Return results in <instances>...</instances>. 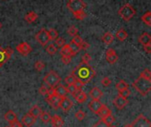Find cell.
<instances>
[{"mask_svg":"<svg viewBox=\"0 0 151 127\" xmlns=\"http://www.w3.org/2000/svg\"><path fill=\"white\" fill-rule=\"evenodd\" d=\"M39 118L42 120V122H43L45 124L50 122V119H51V116L47 111H42V113H41V115H40Z\"/></svg>","mask_w":151,"mask_h":127,"instance_id":"obj_29","label":"cell"},{"mask_svg":"<svg viewBox=\"0 0 151 127\" xmlns=\"http://www.w3.org/2000/svg\"><path fill=\"white\" fill-rule=\"evenodd\" d=\"M4 120L6 122H8L9 124H12L15 121H17V116L14 113V111L12 110H8L5 114H4Z\"/></svg>","mask_w":151,"mask_h":127,"instance_id":"obj_21","label":"cell"},{"mask_svg":"<svg viewBox=\"0 0 151 127\" xmlns=\"http://www.w3.org/2000/svg\"><path fill=\"white\" fill-rule=\"evenodd\" d=\"M41 113H42V110H41V108H40L39 106H37V105L33 106V107L30 109L29 112H28V114H30V115H31L33 118H35V119L38 118L40 117Z\"/></svg>","mask_w":151,"mask_h":127,"instance_id":"obj_23","label":"cell"},{"mask_svg":"<svg viewBox=\"0 0 151 127\" xmlns=\"http://www.w3.org/2000/svg\"><path fill=\"white\" fill-rule=\"evenodd\" d=\"M6 127H10V126H6Z\"/></svg>","mask_w":151,"mask_h":127,"instance_id":"obj_57","label":"cell"},{"mask_svg":"<svg viewBox=\"0 0 151 127\" xmlns=\"http://www.w3.org/2000/svg\"><path fill=\"white\" fill-rule=\"evenodd\" d=\"M60 53L62 56H70V57H73L75 56L73 51L71 50L70 47H69V44H65L62 48H61V50H60Z\"/></svg>","mask_w":151,"mask_h":127,"instance_id":"obj_26","label":"cell"},{"mask_svg":"<svg viewBox=\"0 0 151 127\" xmlns=\"http://www.w3.org/2000/svg\"><path fill=\"white\" fill-rule=\"evenodd\" d=\"M48 34H49V36H50V40H56L58 37V34L57 30L54 29V28H50L48 30Z\"/></svg>","mask_w":151,"mask_h":127,"instance_id":"obj_34","label":"cell"},{"mask_svg":"<svg viewBox=\"0 0 151 127\" xmlns=\"http://www.w3.org/2000/svg\"><path fill=\"white\" fill-rule=\"evenodd\" d=\"M78 28L75 27V26H71L69 28H68V30H67V33H68V34L70 35V36H72V37H73L74 35H76L77 34H78Z\"/></svg>","mask_w":151,"mask_h":127,"instance_id":"obj_36","label":"cell"},{"mask_svg":"<svg viewBox=\"0 0 151 127\" xmlns=\"http://www.w3.org/2000/svg\"><path fill=\"white\" fill-rule=\"evenodd\" d=\"M127 36H128V34H127V32L124 28L119 29V30L117 32V34H116V37H117L120 42L125 41V40L127 38Z\"/></svg>","mask_w":151,"mask_h":127,"instance_id":"obj_27","label":"cell"},{"mask_svg":"<svg viewBox=\"0 0 151 127\" xmlns=\"http://www.w3.org/2000/svg\"><path fill=\"white\" fill-rule=\"evenodd\" d=\"M73 96L75 98V100L79 103H83L86 102L87 100V95L81 90V89H78L73 95Z\"/></svg>","mask_w":151,"mask_h":127,"instance_id":"obj_17","label":"cell"},{"mask_svg":"<svg viewBox=\"0 0 151 127\" xmlns=\"http://www.w3.org/2000/svg\"><path fill=\"white\" fill-rule=\"evenodd\" d=\"M89 44L88 43V42H86L85 41H83L82 42V43L81 44V46H80V48H81V50H87L88 48H89Z\"/></svg>","mask_w":151,"mask_h":127,"instance_id":"obj_51","label":"cell"},{"mask_svg":"<svg viewBox=\"0 0 151 127\" xmlns=\"http://www.w3.org/2000/svg\"><path fill=\"white\" fill-rule=\"evenodd\" d=\"M72 42H73V43H75V44H77L78 46H81V44L82 43V42H83V40H82V38L80 36V35H74L73 37V39H72V41H71Z\"/></svg>","mask_w":151,"mask_h":127,"instance_id":"obj_40","label":"cell"},{"mask_svg":"<svg viewBox=\"0 0 151 127\" xmlns=\"http://www.w3.org/2000/svg\"><path fill=\"white\" fill-rule=\"evenodd\" d=\"M130 126L131 127H151V123L148 118L141 114L133 121Z\"/></svg>","mask_w":151,"mask_h":127,"instance_id":"obj_6","label":"cell"},{"mask_svg":"<svg viewBox=\"0 0 151 127\" xmlns=\"http://www.w3.org/2000/svg\"><path fill=\"white\" fill-rule=\"evenodd\" d=\"M124 127H131V126L130 125H126Z\"/></svg>","mask_w":151,"mask_h":127,"instance_id":"obj_54","label":"cell"},{"mask_svg":"<svg viewBox=\"0 0 151 127\" xmlns=\"http://www.w3.org/2000/svg\"><path fill=\"white\" fill-rule=\"evenodd\" d=\"M130 95H131V91H130L128 88L119 92V95H120V96H122V97H124V98H127Z\"/></svg>","mask_w":151,"mask_h":127,"instance_id":"obj_42","label":"cell"},{"mask_svg":"<svg viewBox=\"0 0 151 127\" xmlns=\"http://www.w3.org/2000/svg\"><path fill=\"white\" fill-rule=\"evenodd\" d=\"M36 119L35 118H33L30 114H26L22 117L21 118V124L24 125L27 127H31L35 123Z\"/></svg>","mask_w":151,"mask_h":127,"instance_id":"obj_15","label":"cell"},{"mask_svg":"<svg viewBox=\"0 0 151 127\" xmlns=\"http://www.w3.org/2000/svg\"><path fill=\"white\" fill-rule=\"evenodd\" d=\"M67 7L73 13H74L76 11L84 10L86 4L83 2V0H69L67 3Z\"/></svg>","mask_w":151,"mask_h":127,"instance_id":"obj_5","label":"cell"},{"mask_svg":"<svg viewBox=\"0 0 151 127\" xmlns=\"http://www.w3.org/2000/svg\"><path fill=\"white\" fill-rule=\"evenodd\" d=\"M116 88L119 91H122V90L127 89L129 88V84L127 81H125L124 80H121L116 84Z\"/></svg>","mask_w":151,"mask_h":127,"instance_id":"obj_28","label":"cell"},{"mask_svg":"<svg viewBox=\"0 0 151 127\" xmlns=\"http://www.w3.org/2000/svg\"><path fill=\"white\" fill-rule=\"evenodd\" d=\"M119 15L126 21H129L135 14V10L130 4H124L119 10Z\"/></svg>","mask_w":151,"mask_h":127,"instance_id":"obj_3","label":"cell"},{"mask_svg":"<svg viewBox=\"0 0 151 127\" xmlns=\"http://www.w3.org/2000/svg\"><path fill=\"white\" fill-rule=\"evenodd\" d=\"M93 127H110V126H108V125H107L104 120H102V119H101V120H99V121H98V122H97V123H96V125H95Z\"/></svg>","mask_w":151,"mask_h":127,"instance_id":"obj_49","label":"cell"},{"mask_svg":"<svg viewBox=\"0 0 151 127\" xmlns=\"http://www.w3.org/2000/svg\"><path fill=\"white\" fill-rule=\"evenodd\" d=\"M38 18V14L35 11H30L28 12L26 16H25V20L27 23H33L35 22Z\"/></svg>","mask_w":151,"mask_h":127,"instance_id":"obj_25","label":"cell"},{"mask_svg":"<svg viewBox=\"0 0 151 127\" xmlns=\"http://www.w3.org/2000/svg\"><path fill=\"white\" fill-rule=\"evenodd\" d=\"M102 106H103V104L99 100H92L88 104V108L90 109V110L96 114L98 113V111L102 108Z\"/></svg>","mask_w":151,"mask_h":127,"instance_id":"obj_16","label":"cell"},{"mask_svg":"<svg viewBox=\"0 0 151 127\" xmlns=\"http://www.w3.org/2000/svg\"><path fill=\"white\" fill-rule=\"evenodd\" d=\"M91 61V56L88 53H85L83 56H82V62L81 63H84V64H89V62Z\"/></svg>","mask_w":151,"mask_h":127,"instance_id":"obj_45","label":"cell"},{"mask_svg":"<svg viewBox=\"0 0 151 127\" xmlns=\"http://www.w3.org/2000/svg\"><path fill=\"white\" fill-rule=\"evenodd\" d=\"M133 87L134 88L135 90H137L142 96L147 95L151 90V80H144L141 77L137 78L134 83Z\"/></svg>","mask_w":151,"mask_h":127,"instance_id":"obj_2","label":"cell"},{"mask_svg":"<svg viewBox=\"0 0 151 127\" xmlns=\"http://www.w3.org/2000/svg\"><path fill=\"white\" fill-rule=\"evenodd\" d=\"M71 60H72V57L70 56H62L61 57V61L65 65H69L71 63Z\"/></svg>","mask_w":151,"mask_h":127,"instance_id":"obj_47","label":"cell"},{"mask_svg":"<svg viewBox=\"0 0 151 127\" xmlns=\"http://www.w3.org/2000/svg\"><path fill=\"white\" fill-rule=\"evenodd\" d=\"M142 20L149 27L151 26V11H147L142 16Z\"/></svg>","mask_w":151,"mask_h":127,"instance_id":"obj_30","label":"cell"},{"mask_svg":"<svg viewBox=\"0 0 151 127\" xmlns=\"http://www.w3.org/2000/svg\"><path fill=\"white\" fill-rule=\"evenodd\" d=\"M44 67H45V64H44V62H42L41 60L35 62V69L37 72H41L42 70H43Z\"/></svg>","mask_w":151,"mask_h":127,"instance_id":"obj_38","label":"cell"},{"mask_svg":"<svg viewBox=\"0 0 151 127\" xmlns=\"http://www.w3.org/2000/svg\"><path fill=\"white\" fill-rule=\"evenodd\" d=\"M140 77L144 79V80H151V72L150 69H144L142 72Z\"/></svg>","mask_w":151,"mask_h":127,"instance_id":"obj_31","label":"cell"},{"mask_svg":"<svg viewBox=\"0 0 151 127\" xmlns=\"http://www.w3.org/2000/svg\"><path fill=\"white\" fill-rule=\"evenodd\" d=\"M75 118L79 121H82L85 118V112L83 110H78L75 113Z\"/></svg>","mask_w":151,"mask_h":127,"instance_id":"obj_41","label":"cell"},{"mask_svg":"<svg viewBox=\"0 0 151 127\" xmlns=\"http://www.w3.org/2000/svg\"><path fill=\"white\" fill-rule=\"evenodd\" d=\"M10 125H11L10 127H23L22 124L20 122H19L18 120L15 121V122H13V123H12V124H10Z\"/></svg>","mask_w":151,"mask_h":127,"instance_id":"obj_52","label":"cell"},{"mask_svg":"<svg viewBox=\"0 0 151 127\" xmlns=\"http://www.w3.org/2000/svg\"><path fill=\"white\" fill-rule=\"evenodd\" d=\"M13 54V50L12 48H3L0 46V67L5 64Z\"/></svg>","mask_w":151,"mask_h":127,"instance_id":"obj_7","label":"cell"},{"mask_svg":"<svg viewBox=\"0 0 151 127\" xmlns=\"http://www.w3.org/2000/svg\"><path fill=\"white\" fill-rule=\"evenodd\" d=\"M50 122H51V125L54 127H63L64 126V120L62 119L61 117H59L58 115L53 116L50 119Z\"/></svg>","mask_w":151,"mask_h":127,"instance_id":"obj_22","label":"cell"},{"mask_svg":"<svg viewBox=\"0 0 151 127\" xmlns=\"http://www.w3.org/2000/svg\"><path fill=\"white\" fill-rule=\"evenodd\" d=\"M49 92V88L47 87H45L44 85H42L40 88H39V93L42 95H46Z\"/></svg>","mask_w":151,"mask_h":127,"instance_id":"obj_48","label":"cell"},{"mask_svg":"<svg viewBox=\"0 0 151 127\" xmlns=\"http://www.w3.org/2000/svg\"><path fill=\"white\" fill-rule=\"evenodd\" d=\"M73 15H74V17H75L77 19H79V20H83V19L86 18V16H87V14H86V12L84 11V10L76 11V12L73 13Z\"/></svg>","mask_w":151,"mask_h":127,"instance_id":"obj_32","label":"cell"},{"mask_svg":"<svg viewBox=\"0 0 151 127\" xmlns=\"http://www.w3.org/2000/svg\"><path fill=\"white\" fill-rule=\"evenodd\" d=\"M71 75L76 80L84 84L88 83L96 75V71L89 64L81 63L71 73Z\"/></svg>","mask_w":151,"mask_h":127,"instance_id":"obj_1","label":"cell"},{"mask_svg":"<svg viewBox=\"0 0 151 127\" xmlns=\"http://www.w3.org/2000/svg\"><path fill=\"white\" fill-rule=\"evenodd\" d=\"M61 98L59 96H58L55 94H52L50 95H48V97L46 98V102L54 109V110H58L59 108V103H60Z\"/></svg>","mask_w":151,"mask_h":127,"instance_id":"obj_11","label":"cell"},{"mask_svg":"<svg viewBox=\"0 0 151 127\" xmlns=\"http://www.w3.org/2000/svg\"><path fill=\"white\" fill-rule=\"evenodd\" d=\"M69 44V47H70V49H71V50L73 51V53L74 54V55H76L80 50H81V48H80V46H78L77 44H75V43H73V42H70V43H68Z\"/></svg>","mask_w":151,"mask_h":127,"instance_id":"obj_35","label":"cell"},{"mask_svg":"<svg viewBox=\"0 0 151 127\" xmlns=\"http://www.w3.org/2000/svg\"><path fill=\"white\" fill-rule=\"evenodd\" d=\"M75 81V79L72 76V75H68L65 78V82L67 84V85H72L73 84Z\"/></svg>","mask_w":151,"mask_h":127,"instance_id":"obj_46","label":"cell"},{"mask_svg":"<svg viewBox=\"0 0 151 127\" xmlns=\"http://www.w3.org/2000/svg\"><path fill=\"white\" fill-rule=\"evenodd\" d=\"M127 103H128L127 99V98H124V97H122V96H120V95L116 96V97L114 98V100H113V105H114L117 109H119V110L124 109V108L127 105Z\"/></svg>","mask_w":151,"mask_h":127,"instance_id":"obj_12","label":"cell"},{"mask_svg":"<svg viewBox=\"0 0 151 127\" xmlns=\"http://www.w3.org/2000/svg\"><path fill=\"white\" fill-rule=\"evenodd\" d=\"M101 83L104 87H109L111 84V80L108 77H104L102 80H101Z\"/></svg>","mask_w":151,"mask_h":127,"instance_id":"obj_43","label":"cell"},{"mask_svg":"<svg viewBox=\"0 0 151 127\" xmlns=\"http://www.w3.org/2000/svg\"><path fill=\"white\" fill-rule=\"evenodd\" d=\"M35 39L36 41L42 46H45L46 44H48V42L50 41L49 34H48V30H46L45 28H42L35 35Z\"/></svg>","mask_w":151,"mask_h":127,"instance_id":"obj_8","label":"cell"},{"mask_svg":"<svg viewBox=\"0 0 151 127\" xmlns=\"http://www.w3.org/2000/svg\"><path fill=\"white\" fill-rule=\"evenodd\" d=\"M72 107H73V102L67 96L61 98L59 103V108H61L63 111L67 112L71 110Z\"/></svg>","mask_w":151,"mask_h":127,"instance_id":"obj_13","label":"cell"},{"mask_svg":"<svg viewBox=\"0 0 151 127\" xmlns=\"http://www.w3.org/2000/svg\"><path fill=\"white\" fill-rule=\"evenodd\" d=\"M54 89V94L57 95L58 96H59L60 98H63V97H65L66 95L68 94L67 93V89L65 86L61 85L60 83L58 84L55 88H53Z\"/></svg>","mask_w":151,"mask_h":127,"instance_id":"obj_14","label":"cell"},{"mask_svg":"<svg viewBox=\"0 0 151 127\" xmlns=\"http://www.w3.org/2000/svg\"><path fill=\"white\" fill-rule=\"evenodd\" d=\"M55 46L57 48H62L65 44V41L62 38V37H58L56 40H55Z\"/></svg>","mask_w":151,"mask_h":127,"instance_id":"obj_37","label":"cell"},{"mask_svg":"<svg viewBox=\"0 0 151 127\" xmlns=\"http://www.w3.org/2000/svg\"><path fill=\"white\" fill-rule=\"evenodd\" d=\"M110 127H116V126H111Z\"/></svg>","mask_w":151,"mask_h":127,"instance_id":"obj_56","label":"cell"},{"mask_svg":"<svg viewBox=\"0 0 151 127\" xmlns=\"http://www.w3.org/2000/svg\"><path fill=\"white\" fill-rule=\"evenodd\" d=\"M16 50H17V51H18L21 56H23V57L27 56V55L32 51L31 46H30L27 42H20L19 44H18V45L16 46Z\"/></svg>","mask_w":151,"mask_h":127,"instance_id":"obj_9","label":"cell"},{"mask_svg":"<svg viewBox=\"0 0 151 127\" xmlns=\"http://www.w3.org/2000/svg\"><path fill=\"white\" fill-rule=\"evenodd\" d=\"M73 85L75 86V88H76L77 89H81V88L85 86L84 83H82V82H81V81H79V80H75V81H74Z\"/></svg>","mask_w":151,"mask_h":127,"instance_id":"obj_50","label":"cell"},{"mask_svg":"<svg viewBox=\"0 0 151 127\" xmlns=\"http://www.w3.org/2000/svg\"><path fill=\"white\" fill-rule=\"evenodd\" d=\"M143 49H144V50H145L147 53H149V54H150L151 53V44L150 45L144 46V47H143Z\"/></svg>","mask_w":151,"mask_h":127,"instance_id":"obj_53","label":"cell"},{"mask_svg":"<svg viewBox=\"0 0 151 127\" xmlns=\"http://www.w3.org/2000/svg\"><path fill=\"white\" fill-rule=\"evenodd\" d=\"M111 110L106 106V105H104V104H103V106H102V108L99 110V111H98V113H97V115L101 118V119L102 120H104L105 118H107L109 115H111Z\"/></svg>","mask_w":151,"mask_h":127,"instance_id":"obj_20","label":"cell"},{"mask_svg":"<svg viewBox=\"0 0 151 127\" xmlns=\"http://www.w3.org/2000/svg\"><path fill=\"white\" fill-rule=\"evenodd\" d=\"M105 57H106V61L111 64V65H114L116 62H118L119 60V56L118 54L116 53V51L110 48L106 50V53H105Z\"/></svg>","mask_w":151,"mask_h":127,"instance_id":"obj_10","label":"cell"},{"mask_svg":"<svg viewBox=\"0 0 151 127\" xmlns=\"http://www.w3.org/2000/svg\"><path fill=\"white\" fill-rule=\"evenodd\" d=\"M57 50H58V48L55 46L54 43H50V44L48 45L47 48H46V51H47L50 55H54V54L57 52Z\"/></svg>","mask_w":151,"mask_h":127,"instance_id":"obj_33","label":"cell"},{"mask_svg":"<svg viewBox=\"0 0 151 127\" xmlns=\"http://www.w3.org/2000/svg\"><path fill=\"white\" fill-rule=\"evenodd\" d=\"M103 95H104L103 92H102L101 89H100L99 88H97V87L93 88L90 90V92H89V95H90V97H91L93 100H99L100 98H102Z\"/></svg>","mask_w":151,"mask_h":127,"instance_id":"obj_19","label":"cell"},{"mask_svg":"<svg viewBox=\"0 0 151 127\" xmlns=\"http://www.w3.org/2000/svg\"><path fill=\"white\" fill-rule=\"evenodd\" d=\"M139 42L144 47L147 45H150L151 44V36L150 34L147 32L143 33L140 37H139Z\"/></svg>","mask_w":151,"mask_h":127,"instance_id":"obj_18","label":"cell"},{"mask_svg":"<svg viewBox=\"0 0 151 127\" xmlns=\"http://www.w3.org/2000/svg\"><path fill=\"white\" fill-rule=\"evenodd\" d=\"M2 28V24H1V22H0V29Z\"/></svg>","mask_w":151,"mask_h":127,"instance_id":"obj_55","label":"cell"},{"mask_svg":"<svg viewBox=\"0 0 151 127\" xmlns=\"http://www.w3.org/2000/svg\"><path fill=\"white\" fill-rule=\"evenodd\" d=\"M102 40H103V42H104L105 44L109 45V44H111V43H112V42H113V40H114V36H113V34H112L111 32H106V33L103 35Z\"/></svg>","mask_w":151,"mask_h":127,"instance_id":"obj_24","label":"cell"},{"mask_svg":"<svg viewBox=\"0 0 151 127\" xmlns=\"http://www.w3.org/2000/svg\"><path fill=\"white\" fill-rule=\"evenodd\" d=\"M115 120H116V119H115V117H114L112 114L109 115L107 118H105L104 119V122H105L109 126H111L115 122Z\"/></svg>","mask_w":151,"mask_h":127,"instance_id":"obj_39","label":"cell"},{"mask_svg":"<svg viewBox=\"0 0 151 127\" xmlns=\"http://www.w3.org/2000/svg\"><path fill=\"white\" fill-rule=\"evenodd\" d=\"M43 81L46 83V85L48 87H50V88H55L58 84L60 83L61 81V78L60 76L55 72V71H50L44 78H43Z\"/></svg>","mask_w":151,"mask_h":127,"instance_id":"obj_4","label":"cell"},{"mask_svg":"<svg viewBox=\"0 0 151 127\" xmlns=\"http://www.w3.org/2000/svg\"><path fill=\"white\" fill-rule=\"evenodd\" d=\"M66 89H67V93H69V94H71L72 95L78 90L76 88H75V86L73 85V84H72V85H68L67 86V88H66Z\"/></svg>","mask_w":151,"mask_h":127,"instance_id":"obj_44","label":"cell"}]
</instances>
